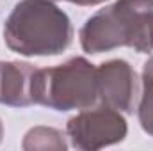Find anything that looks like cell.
<instances>
[{
    "label": "cell",
    "instance_id": "cell-7",
    "mask_svg": "<svg viewBox=\"0 0 153 151\" xmlns=\"http://www.w3.org/2000/svg\"><path fill=\"white\" fill-rule=\"evenodd\" d=\"M22 148L27 151H36V150H55V151H64L68 148L64 141V133L55 128L48 126H36L25 133Z\"/></svg>",
    "mask_w": 153,
    "mask_h": 151
},
{
    "label": "cell",
    "instance_id": "cell-1",
    "mask_svg": "<svg viewBox=\"0 0 153 151\" xmlns=\"http://www.w3.org/2000/svg\"><path fill=\"white\" fill-rule=\"evenodd\" d=\"M71 38V21L53 0H20L4 25L7 48L23 57L59 55Z\"/></svg>",
    "mask_w": 153,
    "mask_h": 151
},
{
    "label": "cell",
    "instance_id": "cell-3",
    "mask_svg": "<svg viewBox=\"0 0 153 151\" xmlns=\"http://www.w3.org/2000/svg\"><path fill=\"white\" fill-rule=\"evenodd\" d=\"M32 101L52 110L68 112L91 109L98 101L96 68L85 57L36 70L30 87Z\"/></svg>",
    "mask_w": 153,
    "mask_h": 151
},
{
    "label": "cell",
    "instance_id": "cell-5",
    "mask_svg": "<svg viewBox=\"0 0 153 151\" xmlns=\"http://www.w3.org/2000/svg\"><path fill=\"white\" fill-rule=\"evenodd\" d=\"M98 101L103 107L130 114L137 100L135 70L123 59H112L96 68Z\"/></svg>",
    "mask_w": 153,
    "mask_h": 151
},
{
    "label": "cell",
    "instance_id": "cell-6",
    "mask_svg": "<svg viewBox=\"0 0 153 151\" xmlns=\"http://www.w3.org/2000/svg\"><path fill=\"white\" fill-rule=\"evenodd\" d=\"M36 70L29 62L0 61V105L18 109L34 105L30 87Z\"/></svg>",
    "mask_w": 153,
    "mask_h": 151
},
{
    "label": "cell",
    "instance_id": "cell-10",
    "mask_svg": "<svg viewBox=\"0 0 153 151\" xmlns=\"http://www.w3.org/2000/svg\"><path fill=\"white\" fill-rule=\"evenodd\" d=\"M150 46H152V52H153V20H152V25H150Z\"/></svg>",
    "mask_w": 153,
    "mask_h": 151
},
{
    "label": "cell",
    "instance_id": "cell-11",
    "mask_svg": "<svg viewBox=\"0 0 153 151\" xmlns=\"http://www.w3.org/2000/svg\"><path fill=\"white\" fill-rule=\"evenodd\" d=\"M2 137H4V126H2V119H0V142H2Z\"/></svg>",
    "mask_w": 153,
    "mask_h": 151
},
{
    "label": "cell",
    "instance_id": "cell-9",
    "mask_svg": "<svg viewBox=\"0 0 153 151\" xmlns=\"http://www.w3.org/2000/svg\"><path fill=\"white\" fill-rule=\"evenodd\" d=\"M70 4H76V5H82V7H91V5H98V4H103L105 0H66Z\"/></svg>",
    "mask_w": 153,
    "mask_h": 151
},
{
    "label": "cell",
    "instance_id": "cell-4",
    "mask_svg": "<svg viewBox=\"0 0 153 151\" xmlns=\"http://www.w3.org/2000/svg\"><path fill=\"white\" fill-rule=\"evenodd\" d=\"M66 133L75 150L96 151L123 142L128 124L123 112L102 105L100 109H84L73 115L66 124Z\"/></svg>",
    "mask_w": 153,
    "mask_h": 151
},
{
    "label": "cell",
    "instance_id": "cell-8",
    "mask_svg": "<svg viewBox=\"0 0 153 151\" xmlns=\"http://www.w3.org/2000/svg\"><path fill=\"white\" fill-rule=\"evenodd\" d=\"M143 89H141V101H139V123L141 128L153 137V57L144 64L143 70Z\"/></svg>",
    "mask_w": 153,
    "mask_h": 151
},
{
    "label": "cell",
    "instance_id": "cell-2",
    "mask_svg": "<svg viewBox=\"0 0 153 151\" xmlns=\"http://www.w3.org/2000/svg\"><path fill=\"white\" fill-rule=\"evenodd\" d=\"M153 0H116L94 13L80 29V46L85 53L96 55L121 46L137 53H150V25Z\"/></svg>",
    "mask_w": 153,
    "mask_h": 151
}]
</instances>
